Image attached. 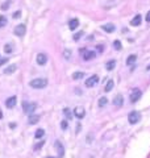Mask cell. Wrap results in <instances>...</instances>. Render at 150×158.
I'll list each match as a JSON object with an SVG mask.
<instances>
[{
  "label": "cell",
  "mask_w": 150,
  "mask_h": 158,
  "mask_svg": "<svg viewBox=\"0 0 150 158\" xmlns=\"http://www.w3.org/2000/svg\"><path fill=\"white\" fill-rule=\"evenodd\" d=\"M29 84H30V87H33V88L41 90V88H44V87L47 86V79H45V78H37V79L30 81Z\"/></svg>",
  "instance_id": "cell-1"
},
{
  "label": "cell",
  "mask_w": 150,
  "mask_h": 158,
  "mask_svg": "<svg viewBox=\"0 0 150 158\" xmlns=\"http://www.w3.org/2000/svg\"><path fill=\"white\" fill-rule=\"evenodd\" d=\"M140 120H141V113L138 111H132L128 115V121H129V124L130 125L137 124Z\"/></svg>",
  "instance_id": "cell-2"
},
{
  "label": "cell",
  "mask_w": 150,
  "mask_h": 158,
  "mask_svg": "<svg viewBox=\"0 0 150 158\" xmlns=\"http://www.w3.org/2000/svg\"><path fill=\"white\" fill-rule=\"evenodd\" d=\"M22 108H24L25 113H33V111H36L37 108V104L36 103H28V102H24L22 103Z\"/></svg>",
  "instance_id": "cell-3"
},
{
  "label": "cell",
  "mask_w": 150,
  "mask_h": 158,
  "mask_svg": "<svg viewBox=\"0 0 150 158\" xmlns=\"http://www.w3.org/2000/svg\"><path fill=\"white\" fill-rule=\"evenodd\" d=\"M80 54H83V59H84V61H91V59H94L95 56H96L95 52L87 50V49H80Z\"/></svg>",
  "instance_id": "cell-4"
},
{
  "label": "cell",
  "mask_w": 150,
  "mask_h": 158,
  "mask_svg": "<svg viewBox=\"0 0 150 158\" xmlns=\"http://www.w3.org/2000/svg\"><path fill=\"white\" fill-rule=\"evenodd\" d=\"M141 96H142V91L140 88H134V91L130 94V102L132 103H136L141 99Z\"/></svg>",
  "instance_id": "cell-5"
},
{
  "label": "cell",
  "mask_w": 150,
  "mask_h": 158,
  "mask_svg": "<svg viewBox=\"0 0 150 158\" xmlns=\"http://www.w3.org/2000/svg\"><path fill=\"white\" fill-rule=\"evenodd\" d=\"M25 32H26V28H25L24 24H20V25H17V26H15V34L17 37H22L25 34Z\"/></svg>",
  "instance_id": "cell-6"
},
{
  "label": "cell",
  "mask_w": 150,
  "mask_h": 158,
  "mask_svg": "<svg viewBox=\"0 0 150 158\" xmlns=\"http://www.w3.org/2000/svg\"><path fill=\"white\" fill-rule=\"evenodd\" d=\"M97 82H99V77L97 75H92L88 79H86V87H94Z\"/></svg>",
  "instance_id": "cell-7"
},
{
  "label": "cell",
  "mask_w": 150,
  "mask_h": 158,
  "mask_svg": "<svg viewBox=\"0 0 150 158\" xmlns=\"http://www.w3.org/2000/svg\"><path fill=\"white\" fill-rule=\"evenodd\" d=\"M74 115L78 119H83L84 117V115H86L84 108H83V107H76V108L74 109Z\"/></svg>",
  "instance_id": "cell-8"
},
{
  "label": "cell",
  "mask_w": 150,
  "mask_h": 158,
  "mask_svg": "<svg viewBox=\"0 0 150 158\" xmlns=\"http://www.w3.org/2000/svg\"><path fill=\"white\" fill-rule=\"evenodd\" d=\"M36 59H37V63L38 65H41V66L45 65V63L47 62V57H46V54H44V53H40Z\"/></svg>",
  "instance_id": "cell-9"
},
{
  "label": "cell",
  "mask_w": 150,
  "mask_h": 158,
  "mask_svg": "<svg viewBox=\"0 0 150 158\" xmlns=\"http://www.w3.org/2000/svg\"><path fill=\"white\" fill-rule=\"evenodd\" d=\"M122 103H124V98H122L121 94L116 95V98L113 99V105H116V107H121Z\"/></svg>",
  "instance_id": "cell-10"
},
{
  "label": "cell",
  "mask_w": 150,
  "mask_h": 158,
  "mask_svg": "<svg viewBox=\"0 0 150 158\" xmlns=\"http://www.w3.org/2000/svg\"><path fill=\"white\" fill-rule=\"evenodd\" d=\"M16 96H11V98H8V99L5 100V105H7V108H13L16 105Z\"/></svg>",
  "instance_id": "cell-11"
},
{
  "label": "cell",
  "mask_w": 150,
  "mask_h": 158,
  "mask_svg": "<svg viewBox=\"0 0 150 158\" xmlns=\"http://www.w3.org/2000/svg\"><path fill=\"white\" fill-rule=\"evenodd\" d=\"M141 21H142V17H141V15H136L134 19H132L130 25H132V26H138V25H141Z\"/></svg>",
  "instance_id": "cell-12"
},
{
  "label": "cell",
  "mask_w": 150,
  "mask_h": 158,
  "mask_svg": "<svg viewBox=\"0 0 150 158\" xmlns=\"http://www.w3.org/2000/svg\"><path fill=\"white\" fill-rule=\"evenodd\" d=\"M55 149H57V152H58V154H59V157H63V154H65V148H63V145L59 141H55Z\"/></svg>",
  "instance_id": "cell-13"
},
{
  "label": "cell",
  "mask_w": 150,
  "mask_h": 158,
  "mask_svg": "<svg viewBox=\"0 0 150 158\" xmlns=\"http://www.w3.org/2000/svg\"><path fill=\"white\" fill-rule=\"evenodd\" d=\"M79 26V20L78 19H71L69 22V28L71 29V31H75V29Z\"/></svg>",
  "instance_id": "cell-14"
},
{
  "label": "cell",
  "mask_w": 150,
  "mask_h": 158,
  "mask_svg": "<svg viewBox=\"0 0 150 158\" xmlns=\"http://www.w3.org/2000/svg\"><path fill=\"white\" fill-rule=\"evenodd\" d=\"M101 28H103V31L107 32V33H112V32L116 31V28H115V25L113 24H105V25H103Z\"/></svg>",
  "instance_id": "cell-15"
},
{
  "label": "cell",
  "mask_w": 150,
  "mask_h": 158,
  "mask_svg": "<svg viewBox=\"0 0 150 158\" xmlns=\"http://www.w3.org/2000/svg\"><path fill=\"white\" fill-rule=\"evenodd\" d=\"M28 121H29V124L34 125V124H37L38 121H40V116H38V115H30V116H29V119H28Z\"/></svg>",
  "instance_id": "cell-16"
},
{
  "label": "cell",
  "mask_w": 150,
  "mask_h": 158,
  "mask_svg": "<svg viewBox=\"0 0 150 158\" xmlns=\"http://www.w3.org/2000/svg\"><path fill=\"white\" fill-rule=\"evenodd\" d=\"M136 59H137V56H136V54H130V56L126 58V65H128V66H132L133 63L136 62Z\"/></svg>",
  "instance_id": "cell-17"
},
{
  "label": "cell",
  "mask_w": 150,
  "mask_h": 158,
  "mask_svg": "<svg viewBox=\"0 0 150 158\" xmlns=\"http://www.w3.org/2000/svg\"><path fill=\"white\" fill-rule=\"evenodd\" d=\"M16 68H17L16 65H9L7 68H4V74H12V73L16 71Z\"/></svg>",
  "instance_id": "cell-18"
},
{
  "label": "cell",
  "mask_w": 150,
  "mask_h": 158,
  "mask_svg": "<svg viewBox=\"0 0 150 158\" xmlns=\"http://www.w3.org/2000/svg\"><path fill=\"white\" fill-rule=\"evenodd\" d=\"M113 86H115V82H113V79H109V81L107 82V84H105V88H104V90H105V92H109V91L113 88Z\"/></svg>",
  "instance_id": "cell-19"
},
{
  "label": "cell",
  "mask_w": 150,
  "mask_h": 158,
  "mask_svg": "<svg viewBox=\"0 0 150 158\" xmlns=\"http://www.w3.org/2000/svg\"><path fill=\"white\" fill-rule=\"evenodd\" d=\"M116 66V61L115 59H111V61H108L105 65V68L108 70V71H111V70H113V67Z\"/></svg>",
  "instance_id": "cell-20"
},
{
  "label": "cell",
  "mask_w": 150,
  "mask_h": 158,
  "mask_svg": "<svg viewBox=\"0 0 150 158\" xmlns=\"http://www.w3.org/2000/svg\"><path fill=\"white\" fill-rule=\"evenodd\" d=\"M82 78H84V73L76 71V73L72 74V79H74V81H79V79H82Z\"/></svg>",
  "instance_id": "cell-21"
},
{
  "label": "cell",
  "mask_w": 150,
  "mask_h": 158,
  "mask_svg": "<svg viewBox=\"0 0 150 158\" xmlns=\"http://www.w3.org/2000/svg\"><path fill=\"white\" fill-rule=\"evenodd\" d=\"M107 103H108V99H107V98H100V99H99V103H97V104H99V107L101 108V107H105Z\"/></svg>",
  "instance_id": "cell-22"
},
{
  "label": "cell",
  "mask_w": 150,
  "mask_h": 158,
  "mask_svg": "<svg viewBox=\"0 0 150 158\" xmlns=\"http://www.w3.org/2000/svg\"><path fill=\"white\" fill-rule=\"evenodd\" d=\"M44 134H45L44 129H37V130H36L34 137H36V138H41V137H44Z\"/></svg>",
  "instance_id": "cell-23"
},
{
  "label": "cell",
  "mask_w": 150,
  "mask_h": 158,
  "mask_svg": "<svg viewBox=\"0 0 150 158\" xmlns=\"http://www.w3.org/2000/svg\"><path fill=\"white\" fill-rule=\"evenodd\" d=\"M63 115H65L67 119H71V117H72V113H71V111H70L69 108H65V109H63Z\"/></svg>",
  "instance_id": "cell-24"
},
{
  "label": "cell",
  "mask_w": 150,
  "mask_h": 158,
  "mask_svg": "<svg viewBox=\"0 0 150 158\" xmlns=\"http://www.w3.org/2000/svg\"><path fill=\"white\" fill-rule=\"evenodd\" d=\"M7 25V17L5 16H0V28H3Z\"/></svg>",
  "instance_id": "cell-25"
},
{
  "label": "cell",
  "mask_w": 150,
  "mask_h": 158,
  "mask_svg": "<svg viewBox=\"0 0 150 158\" xmlns=\"http://www.w3.org/2000/svg\"><path fill=\"white\" fill-rule=\"evenodd\" d=\"M113 46H115L116 50H121V42H120L119 40H116L115 42H113Z\"/></svg>",
  "instance_id": "cell-26"
},
{
  "label": "cell",
  "mask_w": 150,
  "mask_h": 158,
  "mask_svg": "<svg viewBox=\"0 0 150 158\" xmlns=\"http://www.w3.org/2000/svg\"><path fill=\"white\" fill-rule=\"evenodd\" d=\"M4 52H5V53H12V52H13L12 46H11L9 43H7L5 46H4Z\"/></svg>",
  "instance_id": "cell-27"
},
{
  "label": "cell",
  "mask_w": 150,
  "mask_h": 158,
  "mask_svg": "<svg viewBox=\"0 0 150 158\" xmlns=\"http://www.w3.org/2000/svg\"><path fill=\"white\" fill-rule=\"evenodd\" d=\"M63 57H65L66 59H69L70 57H71V50H69V49L65 50V52H63Z\"/></svg>",
  "instance_id": "cell-28"
},
{
  "label": "cell",
  "mask_w": 150,
  "mask_h": 158,
  "mask_svg": "<svg viewBox=\"0 0 150 158\" xmlns=\"http://www.w3.org/2000/svg\"><path fill=\"white\" fill-rule=\"evenodd\" d=\"M67 127H69V124H67V121H66V120L61 121V128H62L63 130H65V129H67Z\"/></svg>",
  "instance_id": "cell-29"
},
{
  "label": "cell",
  "mask_w": 150,
  "mask_h": 158,
  "mask_svg": "<svg viewBox=\"0 0 150 158\" xmlns=\"http://www.w3.org/2000/svg\"><path fill=\"white\" fill-rule=\"evenodd\" d=\"M83 36V32H79V33H76V34H74V41H78L79 38Z\"/></svg>",
  "instance_id": "cell-30"
},
{
  "label": "cell",
  "mask_w": 150,
  "mask_h": 158,
  "mask_svg": "<svg viewBox=\"0 0 150 158\" xmlns=\"http://www.w3.org/2000/svg\"><path fill=\"white\" fill-rule=\"evenodd\" d=\"M42 145H44V141H40V142L34 146V150H40V149L42 148Z\"/></svg>",
  "instance_id": "cell-31"
},
{
  "label": "cell",
  "mask_w": 150,
  "mask_h": 158,
  "mask_svg": "<svg viewBox=\"0 0 150 158\" xmlns=\"http://www.w3.org/2000/svg\"><path fill=\"white\" fill-rule=\"evenodd\" d=\"M7 62H8V58H0V67H1V66H4Z\"/></svg>",
  "instance_id": "cell-32"
},
{
  "label": "cell",
  "mask_w": 150,
  "mask_h": 158,
  "mask_svg": "<svg viewBox=\"0 0 150 158\" xmlns=\"http://www.w3.org/2000/svg\"><path fill=\"white\" fill-rule=\"evenodd\" d=\"M20 16H21V11H17V12L13 13V19H19Z\"/></svg>",
  "instance_id": "cell-33"
},
{
  "label": "cell",
  "mask_w": 150,
  "mask_h": 158,
  "mask_svg": "<svg viewBox=\"0 0 150 158\" xmlns=\"http://www.w3.org/2000/svg\"><path fill=\"white\" fill-rule=\"evenodd\" d=\"M97 50H99V52L100 53H101V52H103V50H104V45H97Z\"/></svg>",
  "instance_id": "cell-34"
},
{
  "label": "cell",
  "mask_w": 150,
  "mask_h": 158,
  "mask_svg": "<svg viewBox=\"0 0 150 158\" xmlns=\"http://www.w3.org/2000/svg\"><path fill=\"white\" fill-rule=\"evenodd\" d=\"M8 7H9V5H8V3H5V4H3V5H1V9L5 11V9H8Z\"/></svg>",
  "instance_id": "cell-35"
},
{
  "label": "cell",
  "mask_w": 150,
  "mask_h": 158,
  "mask_svg": "<svg viewBox=\"0 0 150 158\" xmlns=\"http://www.w3.org/2000/svg\"><path fill=\"white\" fill-rule=\"evenodd\" d=\"M146 21H147V22H150V11L146 13Z\"/></svg>",
  "instance_id": "cell-36"
},
{
  "label": "cell",
  "mask_w": 150,
  "mask_h": 158,
  "mask_svg": "<svg viewBox=\"0 0 150 158\" xmlns=\"http://www.w3.org/2000/svg\"><path fill=\"white\" fill-rule=\"evenodd\" d=\"M146 70H149V71H150V63H149V65H147V67H146Z\"/></svg>",
  "instance_id": "cell-37"
},
{
  "label": "cell",
  "mask_w": 150,
  "mask_h": 158,
  "mask_svg": "<svg viewBox=\"0 0 150 158\" xmlns=\"http://www.w3.org/2000/svg\"><path fill=\"white\" fill-rule=\"evenodd\" d=\"M3 117V113H1V109H0V119Z\"/></svg>",
  "instance_id": "cell-38"
},
{
  "label": "cell",
  "mask_w": 150,
  "mask_h": 158,
  "mask_svg": "<svg viewBox=\"0 0 150 158\" xmlns=\"http://www.w3.org/2000/svg\"><path fill=\"white\" fill-rule=\"evenodd\" d=\"M47 158H54V157H47Z\"/></svg>",
  "instance_id": "cell-39"
}]
</instances>
